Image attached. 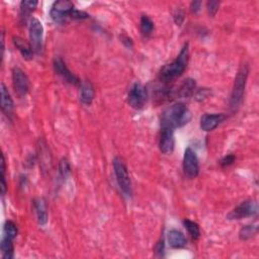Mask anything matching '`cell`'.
Masks as SVG:
<instances>
[{"label": "cell", "instance_id": "obj_24", "mask_svg": "<svg viewBox=\"0 0 259 259\" xmlns=\"http://www.w3.org/2000/svg\"><path fill=\"white\" fill-rule=\"evenodd\" d=\"M258 231V228L253 225H246L242 227L239 231V239L242 241H247L255 236Z\"/></svg>", "mask_w": 259, "mask_h": 259}, {"label": "cell", "instance_id": "obj_25", "mask_svg": "<svg viewBox=\"0 0 259 259\" xmlns=\"http://www.w3.org/2000/svg\"><path fill=\"white\" fill-rule=\"evenodd\" d=\"M17 227L12 221H6L3 226V236L14 240L17 236Z\"/></svg>", "mask_w": 259, "mask_h": 259}, {"label": "cell", "instance_id": "obj_5", "mask_svg": "<svg viewBox=\"0 0 259 259\" xmlns=\"http://www.w3.org/2000/svg\"><path fill=\"white\" fill-rule=\"evenodd\" d=\"M258 213L257 203L253 200L242 202L236 207L233 208L227 215L228 220H241L256 216Z\"/></svg>", "mask_w": 259, "mask_h": 259}, {"label": "cell", "instance_id": "obj_31", "mask_svg": "<svg viewBox=\"0 0 259 259\" xmlns=\"http://www.w3.org/2000/svg\"><path fill=\"white\" fill-rule=\"evenodd\" d=\"M164 247H165V245H164V239L161 238L155 245V253L157 256H160L162 257L163 256V253H164Z\"/></svg>", "mask_w": 259, "mask_h": 259}, {"label": "cell", "instance_id": "obj_13", "mask_svg": "<svg viewBox=\"0 0 259 259\" xmlns=\"http://www.w3.org/2000/svg\"><path fill=\"white\" fill-rule=\"evenodd\" d=\"M225 119L226 115L224 113H205L201 117V129L205 132L214 131Z\"/></svg>", "mask_w": 259, "mask_h": 259}, {"label": "cell", "instance_id": "obj_6", "mask_svg": "<svg viewBox=\"0 0 259 259\" xmlns=\"http://www.w3.org/2000/svg\"><path fill=\"white\" fill-rule=\"evenodd\" d=\"M147 89L140 82H136L132 85L128 93V104L135 109H142L147 102Z\"/></svg>", "mask_w": 259, "mask_h": 259}, {"label": "cell", "instance_id": "obj_20", "mask_svg": "<svg viewBox=\"0 0 259 259\" xmlns=\"http://www.w3.org/2000/svg\"><path fill=\"white\" fill-rule=\"evenodd\" d=\"M38 6V1L36 0H25L20 2V19L22 22H27L31 13Z\"/></svg>", "mask_w": 259, "mask_h": 259}, {"label": "cell", "instance_id": "obj_22", "mask_svg": "<svg viewBox=\"0 0 259 259\" xmlns=\"http://www.w3.org/2000/svg\"><path fill=\"white\" fill-rule=\"evenodd\" d=\"M13 240L9 239L5 236L2 237L1 244H0V248H1L2 257L3 259H11L14 255V247H13Z\"/></svg>", "mask_w": 259, "mask_h": 259}, {"label": "cell", "instance_id": "obj_26", "mask_svg": "<svg viewBox=\"0 0 259 259\" xmlns=\"http://www.w3.org/2000/svg\"><path fill=\"white\" fill-rule=\"evenodd\" d=\"M59 173L61 178L66 179L70 173H71V167H70L69 161L66 158H62L59 163Z\"/></svg>", "mask_w": 259, "mask_h": 259}, {"label": "cell", "instance_id": "obj_17", "mask_svg": "<svg viewBox=\"0 0 259 259\" xmlns=\"http://www.w3.org/2000/svg\"><path fill=\"white\" fill-rule=\"evenodd\" d=\"M167 239H168L169 246L173 249L184 248L187 243V240L184 236V234L176 229H172L168 232Z\"/></svg>", "mask_w": 259, "mask_h": 259}, {"label": "cell", "instance_id": "obj_7", "mask_svg": "<svg viewBox=\"0 0 259 259\" xmlns=\"http://www.w3.org/2000/svg\"><path fill=\"white\" fill-rule=\"evenodd\" d=\"M30 43L33 47V50L36 54H41L43 51V41H44V27L42 22L36 18L32 17L30 19Z\"/></svg>", "mask_w": 259, "mask_h": 259}, {"label": "cell", "instance_id": "obj_11", "mask_svg": "<svg viewBox=\"0 0 259 259\" xmlns=\"http://www.w3.org/2000/svg\"><path fill=\"white\" fill-rule=\"evenodd\" d=\"M175 139H174V130L170 128H161L160 138H159V149L160 151L169 155L174 151Z\"/></svg>", "mask_w": 259, "mask_h": 259}, {"label": "cell", "instance_id": "obj_3", "mask_svg": "<svg viewBox=\"0 0 259 259\" xmlns=\"http://www.w3.org/2000/svg\"><path fill=\"white\" fill-rule=\"evenodd\" d=\"M249 75V67L246 63L242 64L238 70L236 78L234 80L233 89L230 97V108L233 111H236L244 99V92L247 83V78Z\"/></svg>", "mask_w": 259, "mask_h": 259}, {"label": "cell", "instance_id": "obj_34", "mask_svg": "<svg viewBox=\"0 0 259 259\" xmlns=\"http://www.w3.org/2000/svg\"><path fill=\"white\" fill-rule=\"evenodd\" d=\"M202 1H193L192 3H191V11L194 13V14H197V13H199L200 11H201V9H202Z\"/></svg>", "mask_w": 259, "mask_h": 259}, {"label": "cell", "instance_id": "obj_15", "mask_svg": "<svg viewBox=\"0 0 259 259\" xmlns=\"http://www.w3.org/2000/svg\"><path fill=\"white\" fill-rule=\"evenodd\" d=\"M79 89V101L84 105H90L96 97V90L92 83L88 80L81 81Z\"/></svg>", "mask_w": 259, "mask_h": 259}, {"label": "cell", "instance_id": "obj_10", "mask_svg": "<svg viewBox=\"0 0 259 259\" xmlns=\"http://www.w3.org/2000/svg\"><path fill=\"white\" fill-rule=\"evenodd\" d=\"M74 9V4L68 0H59L53 3L50 16L55 22H63L68 17H70V13Z\"/></svg>", "mask_w": 259, "mask_h": 259}, {"label": "cell", "instance_id": "obj_18", "mask_svg": "<svg viewBox=\"0 0 259 259\" xmlns=\"http://www.w3.org/2000/svg\"><path fill=\"white\" fill-rule=\"evenodd\" d=\"M34 207L37 214L38 222L41 226H45L48 223V210H47V204L43 198L36 199L34 201Z\"/></svg>", "mask_w": 259, "mask_h": 259}, {"label": "cell", "instance_id": "obj_1", "mask_svg": "<svg viewBox=\"0 0 259 259\" xmlns=\"http://www.w3.org/2000/svg\"><path fill=\"white\" fill-rule=\"evenodd\" d=\"M192 120V112L182 103H175L162 111L160 123L161 128H170L172 130L181 128Z\"/></svg>", "mask_w": 259, "mask_h": 259}, {"label": "cell", "instance_id": "obj_29", "mask_svg": "<svg viewBox=\"0 0 259 259\" xmlns=\"http://www.w3.org/2000/svg\"><path fill=\"white\" fill-rule=\"evenodd\" d=\"M235 160H236V157H235V155L229 154V155L225 156V157L220 161V164H221V166H222L223 168H226V167L231 166L232 164H234Z\"/></svg>", "mask_w": 259, "mask_h": 259}, {"label": "cell", "instance_id": "obj_16", "mask_svg": "<svg viewBox=\"0 0 259 259\" xmlns=\"http://www.w3.org/2000/svg\"><path fill=\"white\" fill-rule=\"evenodd\" d=\"M12 42L15 46V48L18 50V52L21 54L22 58L25 60H32L34 57V50L31 43L26 41L25 39H22L20 37H13Z\"/></svg>", "mask_w": 259, "mask_h": 259}, {"label": "cell", "instance_id": "obj_12", "mask_svg": "<svg viewBox=\"0 0 259 259\" xmlns=\"http://www.w3.org/2000/svg\"><path fill=\"white\" fill-rule=\"evenodd\" d=\"M53 67H54L55 72L59 76H61L66 82H68L70 84H73V85H78L81 83L80 79L75 74H73L71 71H70L69 68L66 66V64L62 58L56 57L53 61Z\"/></svg>", "mask_w": 259, "mask_h": 259}, {"label": "cell", "instance_id": "obj_23", "mask_svg": "<svg viewBox=\"0 0 259 259\" xmlns=\"http://www.w3.org/2000/svg\"><path fill=\"white\" fill-rule=\"evenodd\" d=\"M183 225L185 229L187 230L188 234L191 235V237L194 240H199L201 237V229L198 223L190 220V219H184L183 220Z\"/></svg>", "mask_w": 259, "mask_h": 259}, {"label": "cell", "instance_id": "obj_27", "mask_svg": "<svg viewBox=\"0 0 259 259\" xmlns=\"http://www.w3.org/2000/svg\"><path fill=\"white\" fill-rule=\"evenodd\" d=\"M210 94H211V91L209 90V88H200V89L196 90V92H195V99L198 102H204L207 99H208Z\"/></svg>", "mask_w": 259, "mask_h": 259}, {"label": "cell", "instance_id": "obj_33", "mask_svg": "<svg viewBox=\"0 0 259 259\" xmlns=\"http://www.w3.org/2000/svg\"><path fill=\"white\" fill-rule=\"evenodd\" d=\"M183 19H184V13H183V11L180 10V9L176 10V12L174 13V21H175L176 25H177V26H181V23H182Z\"/></svg>", "mask_w": 259, "mask_h": 259}, {"label": "cell", "instance_id": "obj_32", "mask_svg": "<svg viewBox=\"0 0 259 259\" xmlns=\"http://www.w3.org/2000/svg\"><path fill=\"white\" fill-rule=\"evenodd\" d=\"M120 39H121V42L127 47V48L132 49L133 47H134L133 40H132L130 37H128L127 35H121V36H120Z\"/></svg>", "mask_w": 259, "mask_h": 259}, {"label": "cell", "instance_id": "obj_14", "mask_svg": "<svg viewBox=\"0 0 259 259\" xmlns=\"http://www.w3.org/2000/svg\"><path fill=\"white\" fill-rule=\"evenodd\" d=\"M197 90V82L193 78H186L183 82L174 90L175 98L188 99L193 97Z\"/></svg>", "mask_w": 259, "mask_h": 259}, {"label": "cell", "instance_id": "obj_8", "mask_svg": "<svg viewBox=\"0 0 259 259\" xmlns=\"http://www.w3.org/2000/svg\"><path fill=\"white\" fill-rule=\"evenodd\" d=\"M182 166L184 175L188 178L194 179L200 173V163L197 153L191 147L186 148L184 151Z\"/></svg>", "mask_w": 259, "mask_h": 259}, {"label": "cell", "instance_id": "obj_4", "mask_svg": "<svg viewBox=\"0 0 259 259\" xmlns=\"http://www.w3.org/2000/svg\"><path fill=\"white\" fill-rule=\"evenodd\" d=\"M112 165H113V171L115 174L116 182L119 184L121 191L128 198H132L133 196L132 181L125 161L121 157H115L112 161Z\"/></svg>", "mask_w": 259, "mask_h": 259}, {"label": "cell", "instance_id": "obj_21", "mask_svg": "<svg viewBox=\"0 0 259 259\" xmlns=\"http://www.w3.org/2000/svg\"><path fill=\"white\" fill-rule=\"evenodd\" d=\"M154 30V22L148 15H142L140 20V31L143 37L148 38Z\"/></svg>", "mask_w": 259, "mask_h": 259}, {"label": "cell", "instance_id": "obj_2", "mask_svg": "<svg viewBox=\"0 0 259 259\" xmlns=\"http://www.w3.org/2000/svg\"><path fill=\"white\" fill-rule=\"evenodd\" d=\"M190 60V46L184 44L177 58L165 66H163L159 71V79L161 82L168 83L182 75Z\"/></svg>", "mask_w": 259, "mask_h": 259}, {"label": "cell", "instance_id": "obj_30", "mask_svg": "<svg viewBox=\"0 0 259 259\" xmlns=\"http://www.w3.org/2000/svg\"><path fill=\"white\" fill-rule=\"evenodd\" d=\"M89 17V14L85 11H81V10H78L76 8H74L71 13H70V18L72 19H86Z\"/></svg>", "mask_w": 259, "mask_h": 259}, {"label": "cell", "instance_id": "obj_19", "mask_svg": "<svg viewBox=\"0 0 259 259\" xmlns=\"http://www.w3.org/2000/svg\"><path fill=\"white\" fill-rule=\"evenodd\" d=\"M1 109L4 114L11 115L14 109V103L4 83H1Z\"/></svg>", "mask_w": 259, "mask_h": 259}, {"label": "cell", "instance_id": "obj_28", "mask_svg": "<svg viewBox=\"0 0 259 259\" xmlns=\"http://www.w3.org/2000/svg\"><path fill=\"white\" fill-rule=\"evenodd\" d=\"M220 1H207V12L208 14L211 16V17H214L218 10H219V7H220Z\"/></svg>", "mask_w": 259, "mask_h": 259}, {"label": "cell", "instance_id": "obj_9", "mask_svg": "<svg viewBox=\"0 0 259 259\" xmlns=\"http://www.w3.org/2000/svg\"><path fill=\"white\" fill-rule=\"evenodd\" d=\"M12 85L19 98H25L30 90V79L26 72L18 67L12 69Z\"/></svg>", "mask_w": 259, "mask_h": 259}]
</instances>
